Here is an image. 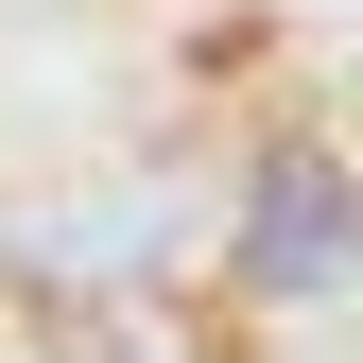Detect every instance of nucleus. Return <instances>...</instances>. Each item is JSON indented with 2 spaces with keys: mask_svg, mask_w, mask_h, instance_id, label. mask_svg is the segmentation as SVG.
I'll return each mask as SVG.
<instances>
[{
  "mask_svg": "<svg viewBox=\"0 0 363 363\" xmlns=\"http://www.w3.org/2000/svg\"><path fill=\"white\" fill-rule=\"evenodd\" d=\"M346 277V173L329 156H277V173H259V225H242V294H329Z\"/></svg>",
  "mask_w": 363,
  "mask_h": 363,
  "instance_id": "1",
  "label": "nucleus"
}]
</instances>
